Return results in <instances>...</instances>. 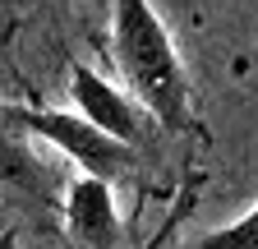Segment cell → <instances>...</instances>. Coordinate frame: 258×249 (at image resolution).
<instances>
[{
    "label": "cell",
    "instance_id": "52a82bcc",
    "mask_svg": "<svg viewBox=\"0 0 258 249\" xmlns=\"http://www.w3.org/2000/svg\"><path fill=\"white\" fill-rule=\"evenodd\" d=\"M171 249H258V203H253L244 217H235V222L212 226V231H203L199 240L171 244Z\"/></svg>",
    "mask_w": 258,
    "mask_h": 249
},
{
    "label": "cell",
    "instance_id": "30bf717a",
    "mask_svg": "<svg viewBox=\"0 0 258 249\" xmlns=\"http://www.w3.org/2000/svg\"><path fill=\"white\" fill-rule=\"evenodd\" d=\"M60 5H70V0H60Z\"/></svg>",
    "mask_w": 258,
    "mask_h": 249
},
{
    "label": "cell",
    "instance_id": "7a4b0ae2",
    "mask_svg": "<svg viewBox=\"0 0 258 249\" xmlns=\"http://www.w3.org/2000/svg\"><path fill=\"white\" fill-rule=\"evenodd\" d=\"M0 115H5L14 130H23L28 139H42L51 143L55 152H64L79 175H102L111 184L129 180L143 171V152L129 148L120 139H111L106 130H97V125L83 115V111H60V106H28V102H0Z\"/></svg>",
    "mask_w": 258,
    "mask_h": 249
},
{
    "label": "cell",
    "instance_id": "8992f818",
    "mask_svg": "<svg viewBox=\"0 0 258 249\" xmlns=\"http://www.w3.org/2000/svg\"><path fill=\"white\" fill-rule=\"evenodd\" d=\"M199 194H203V171H184V180H180V190H175V199H171L166 217H161V226H157L139 249H171V244H175V235H180V226L189 222V212L199 208Z\"/></svg>",
    "mask_w": 258,
    "mask_h": 249
},
{
    "label": "cell",
    "instance_id": "5b68a950",
    "mask_svg": "<svg viewBox=\"0 0 258 249\" xmlns=\"http://www.w3.org/2000/svg\"><path fill=\"white\" fill-rule=\"evenodd\" d=\"M0 194L14 199H32L42 208H55V175L32 157L28 134L0 115Z\"/></svg>",
    "mask_w": 258,
    "mask_h": 249
},
{
    "label": "cell",
    "instance_id": "ba28073f",
    "mask_svg": "<svg viewBox=\"0 0 258 249\" xmlns=\"http://www.w3.org/2000/svg\"><path fill=\"white\" fill-rule=\"evenodd\" d=\"M0 249H19V231H14V226L0 231Z\"/></svg>",
    "mask_w": 258,
    "mask_h": 249
},
{
    "label": "cell",
    "instance_id": "6da1fadb",
    "mask_svg": "<svg viewBox=\"0 0 258 249\" xmlns=\"http://www.w3.org/2000/svg\"><path fill=\"white\" fill-rule=\"evenodd\" d=\"M111 55L120 83L161 120L166 134L175 139L203 134L189 70L152 0H111Z\"/></svg>",
    "mask_w": 258,
    "mask_h": 249
},
{
    "label": "cell",
    "instance_id": "9c48e42d",
    "mask_svg": "<svg viewBox=\"0 0 258 249\" xmlns=\"http://www.w3.org/2000/svg\"><path fill=\"white\" fill-rule=\"evenodd\" d=\"M0 231H5V217H0Z\"/></svg>",
    "mask_w": 258,
    "mask_h": 249
},
{
    "label": "cell",
    "instance_id": "277c9868",
    "mask_svg": "<svg viewBox=\"0 0 258 249\" xmlns=\"http://www.w3.org/2000/svg\"><path fill=\"white\" fill-rule=\"evenodd\" d=\"M60 231L70 249H120L124 222L115 212V190L102 175H74L64 184L60 203Z\"/></svg>",
    "mask_w": 258,
    "mask_h": 249
},
{
    "label": "cell",
    "instance_id": "3957f363",
    "mask_svg": "<svg viewBox=\"0 0 258 249\" xmlns=\"http://www.w3.org/2000/svg\"><path fill=\"white\" fill-rule=\"evenodd\" d=\"M70 97H74V111H83L97 130H106L111 139L139 148L143 157H157L161 152V120L129 92L124 83H111L97 70H88L83 60H70Z\"/></svg>",
    "mask_w": 258,
    "mask_h": 249
}]
</instances>
